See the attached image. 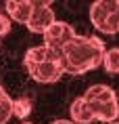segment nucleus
Masks as SVG:
<instances>
[{
  "mask_svg": "<svg viewBox=\"0 0 119 124\" xmlns=\"http://www.w3.org/2000/svg\"><path fill=\"white\" fill-rule=\"evenodd\" d=\"M105 44L96 36H77L61 51V63L65 74H86L90 70H96L102 65L105 57Z\"/></svg>",
  "mask_w": 119,
  "mask_h": 124,
  "instance_id": "obj_1",
  "label": "nucleus"
},
{
  "mask_svg": "<svg viewBox=\"0 0 119 124\" xmlns=\"http://www.w3.org/2000/svg\"><path fill=\"white\" fill-rule=\"evenodd\" d=\"M54 21H56V17H54V11L50 8V2L31 0V15H29V21H27V30L29 32L44 34Z\"/></svg>",
  "mask_w": 119,
  "mask_h": 124,
  "instance_id": "obj_2",
  "label": "nucleus"
},
{
  "mask_svg": "<svg viewBox=\"0 0 119 124\" xmlns=\"http://www.w3.org/2000/svg\"><path fill=\"white\" fill-rule=\"evenodd\" d=\"M42 36H44V46L61 53L73 38H75V30H73L69 23H65V21H54Z\"/></svg>",
  "mask_w": 119,
  "mask_h": 124,
  "instance_id": "obj_3",
  "label": "nucleus"
},
{
  "mask_svg": "<svg viewBox=\"0 0 119 124\" xmlns=\"http://www.w3.org/2000/svg\"><path fill=\"white\" fill-rule=\"evenodd\" d=\"M25 70H27V74H29L36 82H42V84L56 82V80L65 74L61 61H42V63H38V65L25 67Z\"/></svg>",
  "mask_w": 119,
  "mask_h": 124,
  "instance_id": "obj_4",
  "label": "nucleus"
},
{
  "mask_svg": "<svg viewBox=\"0 0 119 124\" xmlns=\"http://www.w3.org/2000/svg\"><path fill=\"white\" fill-rule=\"evenodd\" d=\"M42 61H61V53L59 51H52V48H48V46H31L29 51L25 53V57H23V63L25 67H31V65H38Z\"/></svg>",
  "mask_w": 119,
  "mask_h": 124,
  "instance_id": "obj_5",
  "label": "nucleus"
},
{
  "mask_svg": "<svg viewBox=\"0 0 119 124\" xmlns=\"http://www.w3.org/2000/svg\"><path fill=\"white\" fill-rule=\"evenodd\" d=\"M88 103V101H86ZM94 120H100L105 124H111L119 118V103L117 101H105V103H88Z\"/></svg>",
  "mask_w": 119,
  "mask_h": 124,
  "instance_id": "obj_6",
  "label": "nucleus"
},
{
  "mask_svg": "<svg viewBox=\"0 0 119 124\" xmlns=\"http://www.w3.org/2000/svg\"><path fill=\"white\" fill-rule=\"evenodd\" d=\"M31 15V0H8L6 2V17L11 21L27 25Z\"/></svg>",
  "mask_w": 119,
  "mask_h": 124,
  "instance_id": "obj_7",
  "label": "nucleus"
},
{
  "mask_svg": "<svg viewBox=\"0 0 119 124\" xmlns=\"http://www.w3.org/2000/svg\"><path fill=\"white\" fill-rule=\"evenodd\" d=\"M69 111H71V122L73 124H90V122H94V116H92V111H90V105L86 103L84 97L75 99V101L71 103V107H69Z\"/></svg>",
  "mask_w": 119,
  "mask_h": 124,
  "instance_id": "obj_8",
  "label": "nucleus"
},
{
  "mask_svg": "<svg viewBox=\"0 0 119 124\" xmlns=\"http://www.w3.org/2000/svg\"><path fill=\"white\" fill-rule=\"evenodd\" d=\"M84 99L88 103H105V101H117L115 97V91L111 86H105V84H94L90 86L86 93H84Z\"/></svg>",
  "mask_w": 119,
  "mask_h": 124,
  "instance_id": "obj_9",
  "label": "nucleus"
},
{
  "mask_svg": "<svg viewBox=\"0 0 119 124\" xmlns=\"http://www.w3.org/2000/svg\"><path fill=\"white\" fill-rule=\"evenodd\" d=\"M90 21H92V25L96 27L100 32V27L105 25L106 21V11L105 7H102V0H98V2H92L90 4Z\"/></svg>",
  "mask_w": 119,
  "mask_h": 124,
  "instance_id": "obj_10",
  "label": "nucleus"
},
{
  "mask_svg": "<svg viewBox=\"0 0 119 124\" xmlns=\"http://www.w3.org/2000/svg\"><path fill=\"white\" fill-rule=\"evenodd\" d=\"M102 67L109 74H119V48H109V51H105Z\"/></svg>",
  "mask_w": 119,
  "mask_h": 124,
  "instance_id": "obj_11",
  "label": "nucleus"
},
{
  "mask_svg": "<svg viewBox=\"0 0 119 124\" xmlns=\"http://www.w3.org/2000/svg\"><path fill=\"white\" fill-rule=\"evenodd\" d=\"M100 32L102 34H119V7L113 11L111 15H106V21H105V25L100 27Z\"/></svg>",
  "mask_w": 119,
  "mask_h": 124,
  "instance_id": "obj_12",
  "label": "nucleus"
},
{
  "mask_svg": "<svg viewBox=\"0 0 119 124\" xmlns=\"http://www.w3.org/2000/svg\"><path fill=\"white\" fill-rule=\"evenodd\" d=\"M29 111H31V103H29V99H17L13 101V116L17 118H27L29 116Z\"/></svg>",
  "mask_w": 119,
  "mask_h": 124,
  "instance_id": "obj_13",
  "label": "nucleus"
},
{
  "mask_svg": "<svg viewBox=\"0 0 119 124\" xmlns=\"http://www.w3.org/2000/svg\"><path fill=\"white\" fill-rule=\"evenodd\" d=\"M13 118V99L8 97L6 101L0 103V124H6Z\"/></svg>",
  "mask_w": 119,
  "mask_h": 124,
  "instance_id": "obj_14",
  "label": "nucleus"
},
{
  "mask_svg": "<svg viewBox=\"0 0 119 124\" xmlns=\"http://www.w3.org/2000/svg\"><path fill=\"white\" fill-rule=\"evenodd\" d=\"M8 32H11V19H8L4 13H0V38L6 36Z\"/></svg>",
  "mask_w": 119,
  "mask_h": 124,
  "instance_id": "obj_15",
  "label": "nucleus"
},
{
  "mask_svg": "<svg viewBox=\"0 0 119 124\" xmlns=\"http://www.w3.org/2000/svg\"><path fill=\"white\" fill-rule=\"evenodd\" d=\"M6 99H8V93L4 91L2 86H0V103H2V101H6Z\"/></svg>",
  "mask_w": 119,
  "mask_h": 124,
  "instance_id": "obj_16",
  "label": "nucleus"
},
{
  "mask_svg": "<svg viewBox=\"0 0 119 124\" xmlns=\"http://www.w3.org/2000/svg\"><path fill=\"white\" fill-rule=\"evenodd\" d=\"M111 124H119V120H115V122H111Z\"/></svg>",
  "mask_w": 119,
  "mask_h": 124,
  "instance_id": "obj_17",
  "label": "nucleus"
},
{
  "mask_svg": "<svg viewBox=\"0 0 119 124\" xmlns=\"http://www.w3.org/2000/svg\"><path fill=\"white\" fill-rule=\"evenodd\" d=\"M67 124H73V122H71V120H67Z\"/></svg>",
  "mask_w": 119,
  "mask_h": 124,
  "instance_id": "obj_18",
  "label": "nucleus"
},
{
  "mask_svg": "<svg viewBox=\"0 0 119 124\" xmlns=\"http://www.w3.org/2000/svg\"><path fill=\"white\" fill-rule=\"evenodd\" d=\"M21 124H31V122H21Z\"/></svg>",
  "mask_w": 119,
  "mask_h": 124,
  "instance_id": "obj_19",
  "label": "nucleus"
}]
</instances>
